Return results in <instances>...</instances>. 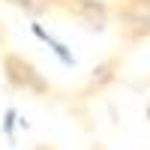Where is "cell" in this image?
<instances>
[{"label": "cell", "instance_id": "obj_1", "mask_svg": "<svg viewBox=\"0 0 150 150\" xmlns=\"http://www.w3.org/2000/svg\"><path fill=\"white\" fill-rule=\"evenodd\" d=\"M108 15L117 24V36L123 42H144L150 39V0H114Z\"/></svg>", "mask_w": 150, "mask_h": 150}, {"label": "cell", "instance_id": "obj_2", "mask_svg": "<svg viewBox=\"0 0 150 150\" xmlns=\"http://www.w3.org/2000/svg\"><path fill=\"white\" fill-rule=\"evenodd\" d=\"M3 75H6V81H9L12 90H27V93H36V96H42V93L51 90L48 81L42 78V72L36 69L24 54H18V51H6L3 54Z\"/></svg>", "mask_w": 150, "mask_h": 150}, {"label": "cell", "instance_id": "obj_3", "mask_svg": "<svg viewBox=\"0 0 150 150\" xmlns=\"http://www.w3.org/2000/svg\"><path fill=\"white\" fill-rule=\"evenodd\" d=\"M54 9H63L66 15L78 18L90 30H102L108 24V18H111L108 3H102V0H54Z\"/></svg>", "mask_w": 150, "mask_h": 150}, {"label": "cell", "instance_id": "obj_4", "mask_svg": "<svg viewBox=\"0 0 150 150\" xmlns=\"http://www.w3.org/2000/svg\"><path fill=\"white\" fill-rule=\"evenodd\" d=\"M3 3L27 12V15H45L48 9H54V0H3Z\"/></svg>", "mask_w": 150, "mask_h": 150}, {"label": "cell", "instance_id": "obj_5", "mask_svg": "<svg viewBox=\"0 0 150 150\" xmlns=\"http://www.w3.org/2000/svg\"><path fill=\"white\" fill-rule=\"evenodd\" d=\"M33 150H57V147H54V144H36Z\"/></svg>", "mask_w": 150, "mask_h": 150}, {"label": "cell", "instance_id": "obj_6", "mask_svg": "<svg viewBox=\"0 0 150 150\" xmlns=\"http://www.w3.org/2000/svg\"><path fill=\"white\" fill-rule=\"evenodd\" d=\"M6 39V27H3V24H0V42H3Z\"/></svg>", "mask_w": 150, "mask_h": 150}, {"label": "cell", "instance_id": "obj_7", "mask_svg": "<svg viewBox=\"0 0 150 150\" xmlns=\"http://www.w3.org/2000/svg\"><path fill=\"white\" fill-rule=\"evenodd\" d=\"M147 117H150V108H147Z\"/></svg>", "mask_w": 150, "mask_h": 150}]
</instances>
